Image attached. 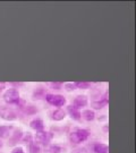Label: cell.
<instances>
[{
	"mask_svg": "<svg viewBox=\"0 0 136 153\" xmlns=\"http://www.w3.org/2000/svg\"><path fill=\"white\" fill-rule=\"evenodd\" d=\"M30 126H31V128L34 129V131H43L44 123H43L42 119H40V118H35V119H33V120L30 123Z\"/></svg>",
	"mask_w": 136,
	"mask_h": 153,
	"instance_id": "4fadbf2b",
	"label": "cell"
},
{
	"mask_svg": "<svg viewBox=\"0 0 136 153\" xmlns=\"http://www.w3.org/2000/svg\"><path fill=\"white\" fill-rule=\"evenodd\" d=\"M65 148L60 146L58 144H50L44 149V153H64Z\"/></svg>",
	"mask_w": 136,
	"mask_h": 153,
	"instance_id": "8fae6325",
	"label": "cell"
},
{
	"mask_svg": "<svg viewBox=\"0 0 136 153\" xmlns=\"http://www.w3.org/2000/svg\"><path fill=\"white\" fill-rule=\"evenodd\" d=\"M92 150L94 153H109V146L103 143H94Z\"/></svg>",
	"mask_w": 136,
	"mask_h": 153,
	"instance_id": "30bf717a",
	"label": "cell"
},
{
	"mask_svg": "<svg viewBox=\"0 0 136 153\" xmlns=\"http://www.w3.org/2000/svg\"><path fill=\"white\" fill-rule=\"evenodd\" d=\"M73 153H87L85 149H78V150H75Z\"/></svg>",
	"mask_w": 136,
	"mask_h": 153,
	"instance_id": "cb8c5ba5",
	"label": "cell"
},
{
	"mask_svg": "<svg viewBox=\"0 0 136 153\" xmlns=\"http://www.w3.org/2000/svg\"><path fill=\"white\" fill-rule=\"evenodd\" d=\"M108 103H109V94L107 92L104 95H101L97 100H94L92 102V107L94 109H102Z\"/></svg>",
	"mask_w": 136,
	"mask_h": 153,
	"instance_id": "8992f818",
	"label": "cell"
},
{
	"mask_svg": "<svg viewBox=\"0 0 136 153\" xmlns=\"http://www.w3.org/2000/svg\"><path fill=\"white\" fill-rule=\"evenodd\" d=\"M76 88H83V90H87V88H91V83L88 82H76L74 83Z\"/></svg>",
	"mask_w": 136,
	"mask_h": 153,
	"instance_id": "e0dca14e",
	"label": "cell"
},
{
	"mask_svg": "<svg viewBox=\"0 0 136 153\" xmlns=\"http://www.w3.org/2000/svg\"><path fill=\"white\" fill-rule=\"evenodd\" d=\"M87 103H88V100H87L86 95H77L76 98L74 99V101H73V105L78 110L83 108V107H86Z\"/></svg>",
	"mask_w": 136,
	"mask_h": 153,
	"instance_id": "52a82bcc",
	"label": "cell"
},
{
	"mask_svg": "<svg viewBox=\"0 0 136 153\" xmlns=\"http://www.w3.org/2000/svg\"><path fill=\"white\" fill-rule=\"evenodd\" d=\"M64 88H65L66 91H74L76 88V86H75L74 83H66L65 85H64Z\"/></svg>",
	"mask_w": 136,
	"mask_h": 153,
	"instance_id": "ffe728a7",
	"label": "cell"
},
{
	"mask_svg": "<svg viewBox=\"0 0 136 153\" xmlns=\"http://www.w3.org/2000/svg\"><path fill=\"white\" fill-rule=\"evenodd\" d=\"M51 138H52V134L45 131H36V134L34 136V140H35L36 144H48L51 141Z\"/></svg>",
	"mask_w": 136,
	"mask_h": 153,
	"instance_id": "5b68a950",
	"label": "cell"
},
{
	"mask_svg": "<svg viewBox=\"0 0 136 153\" xmlns=\"http://www.w3.org/2000/svg\"><path fill=\"white\" fill-rule=\"evenodd\" d=\"M0 148H1V143H0Z\"/></svg>",
	"mask_w": 136,
	"mask_h": 153,
	"instance_id": "484cf974",
	"label": "cell"
},
{
	"mask_svg": "<svg viewBox=\"0 0 136 153\" xmlns=\"http://www.w3.org/2000/svg\"><path fill=\"white\" fill-rule=\"evenodd\" d=\"M23 141H24V142H27V143H31L32 142V135H31L30 133H27V135L25 136V138H24Z\"/></svg>",
	"mask_w": 136,
	"mask_h": 153,
	"instance_id": "7402d4cb",
	"label": "cell"
},
{
	"mask_svg": "<svg viewBox=\"0 0 136 153\" xmlns=\"http://www.w3.org/2000/svg\"><path fill=\"white\" fill-rule=\"evenodd\" d=\"M81 117H83L86 121H93L95 119V112L91 109H86L81 112Z\"/></svg>",
	"mask_w": 136,
	"mask_h": 153,
	"instance_id": "9a60e30c",
	"label": "cell"
},
{
	"mask_svg": "<svg viewBox=\"0 0 136 153\" xmlns=\"http://www.w3.org/2000/svg\"><path fill=\"white\" fill-rule=\"evenodd\" d=\"M14 127L11 125L7 126H0V137L1 138H9L14 131Z\"/></svg>",
	"mask_w": 136,
	"mask_h": 153,
	"instance_id": "ba28073f",
	"label": "cell"
},
{
	"mask_svg": "<svg viewBox=\"0 0 136 153\" xmlns=\"http://www.w3.org/2000/svg\"><path fill=\"white\" fill-rule=\"evenodd\" d=\"M88 136H90L88 131L83 129V128H77L69 134V141L71 143H75V144H80V143L85 142L88 138Z\"/></svg>",
	"mask_w": 136,
	"mask_h": 153,
	"instance_id": "6da1fadb",
	"label": "cell"
},
{
	"mask_svg": "<svg viewBox=\"0 0 136 153\" xmlns=\"http://www.w3.org/2000/svg\"><path fill=\"white\" fill-rule=\"evenodd\" d=\"M4 88H5V83H0V90H2Z\"/></svg>",
	"mask_w": 136,
	"mask_h": 153,
	"instance_id": "d4e9b609",
	"label": "cell"
},
{
	"mask_svg": "<svg viewBox=\"0 0 136 153\" xmlns=\"http://www.w3.org/2000/svg\"><path fill=\"white\" fill-rule=\"evenodd\" d=\"M45 95H47V93H45V90L42 88H38L34 90V92H33V99L34 100H40V99H43L45 98Z\"/></svg>",
	"mask_w": 136,
	"mask_h": 153,
	"instance_id": "2e32d148",
	"label": "cell"
},
{
	"mask_svg": "<svg viewBox=\"0 0 136 153\" xmlns=\"http://www.w3.org/2000/svg\"><path fill=\"white\" fill-rule=\"evenodd\" d=\"M24 111L26 112L27 115H32V114H35V112H36V109H35L33 105H26V107L24 108Z\"/></svg>",
	"mask_w": 136,
	"mask_h": 153,
	"instance_id": "d6986e66",
	"label": "cell"
},
{
	"mask_svg": "<svg viewBox=\"0 0 136 153\" xmlns=\"http://www.w3.org/2000/svg\"><path fill=\"white\" fill-rule=\"evenodd\" d=\"M2 98H4V101L8 104H16L21 100L19 92L16 88H8V90H6L5 93L2 94Z\"/></svg>",
	"mask_w": 136,
	"mask_h": 153,
	"instance_id": "7a4b0ae2",
	"label": "cell"
},
{
	"mask_svg": "<svg viewBox=\"0 0 136 153\" xmlns=\"http://www.w3.org/2000/svg\"><path fill=\"white\" fill-rule=\"evenodd\" d=\"M0 117L5 120L13 121L17 119V115L14 110L9 108V107H5V105H0Z\"/></svg>",
	"mask_w": 136,
	"mask_h": 153,
	"instance_id": "277c9868",
	"label": "cell"
},
{
	"mask_svg": "<svg viewBox=\"0 0 136 153\" xmlns=\"http://www.w3.org/2000/svg\"><path fill=\"white\" fill-rule=\"evenodd\" d=\"M23 136V133L21 129H14L13 131V134H11V136L9 137V144L10 145H14V144H16Z\"/></svg>",
	"mask_w": 136,
	"mask_h": 153,
	"instance_id": "5bb4252c",
	"label": "cell"
},
{
	"mask_svg": "<svg viewBox=\"0 0 136 153\" xmlns=\"http://www.w3.org/2000/svg\"><path fill=\"white\" fill-rule=\"evenodd\" d=\"M67 112L69 114V116L71 117V119L74 120H80L82 117H81V111L75 108L74 105H68L67 107Z\"/></svg>",
	"mask_w": 136,
	"mask_h": 153,
	"instance_id": "7c38bea8",
	"label": "cell"
},
{
	"mask_svg": "<svg viewBox=\"0 0 136 153\" xmlns=\"http://www.w3.org/2000/svg\"><path fill=\"white\" fill-rule=\"evenodd\" d=\"M50 86L54 90H60V88H62V83L60 82H54V83H50Z\"/></svg>",
	"mask_w": 136,
	"mask_h": 153,
	"instance_id": "44dd1931",
	"label": "cell"
},
{
	"mask_svg": "<svg viewBox=\"0 0 136 153\" xmlns=\"http://www.w3.org/2000/svg\"><path fill=\"white\" fill-rule=\"evenodd\" d=\"M47 102L54 107H64L66 104V98L60 94H47L45 95Z\"/></svg>",
	"mask_w": 136,
	"mask_h": 153,
	"instance_id": "3957f363",
	"label": "cell"
},
{
	"mask_svg": "<svg viewBox=\"0 0 136 153\" xmlns=\"http://www.w3.org/2000/svg\"><path fill=\"white\" fill-rule=\"evenodd\" d=\"M40 152V146L39 144L34 142L30 143V153H39Z\"/></svg>",
	"mask_w": 136,
	"mask_h": 153,
	"instance_id": "ac0fdd59",
	"label": "cell"
},
{
	"mask_svg": "<svg viewBox=\"0 0 136 153\" xmlns=\"http://www.w3.org/2000/svg\"><path fill=\"white\" fill-rule=\"evenodd\" d=\"M10 153H25V152H24V149L23 148H15Z\"/></svg>",
	"mask_w": 136,
	"mask_h": 153,
	"instance_id": "603a6c76",
	"label": "cell"
},
{
	"mask_svg": "<svg viewBox=\"0 0 136 153\" xmlns=\"http://www.w3.org/2000/svg\"><path fill=\"white\" fill-rule=\"evenodd\" d=\"M66 118V112L62 109H56L51 112V119L54 121H61Z\"/></svg>",
	"mask_w": 136,
	"mask_h": 153,
	"instance_id": "9c48e42d",
	"label": "cell"
}]
</instances>
